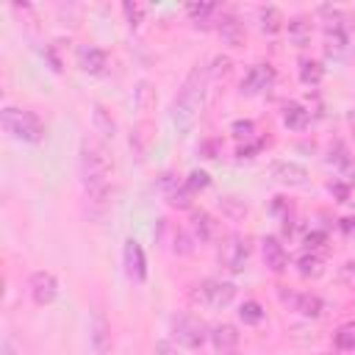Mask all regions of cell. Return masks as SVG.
Returning a JSON list of instances; mask_svg holds the SVG:
<instances>
[{
  "mask_svg": "<svg viewBox=\"0 0 355 355\" xmlns=\"http://www.w3.org/2000/svg\"><path fill=\"white\" fill-rule=\"evenodd\" d=\"M205 89H208V67H191L183 78L175 100H172V122L180 133H189L194 122L200 119V111L205 105Z\"/></svg>",
  "mask_w": 355,
  "mask_h": 355,
  "instance_id": "cell-1",
  "label": "cell"
},
{
  "mask_svg": "<svg viewBox=\"0 0 355 355\" xmlns=\"http://www.w3.org/2000/svg\"><path fill=\"white\" fill-rule=\"evenodd\" d=\"M80 183L89 200L105 202L111 191V161L105 155V147L89 136L80 141Z\"/></svg>",
  "mask_w": 355,
  "mask_h": 355,
  "instance_id": "cell-2",
  "label": "cell"
},
{
  "mask_svg": "<svg viewBox=\"0 0 355 355\" xmlns=\"http://www.w3.org/2000/svg\"><path fill=\"white\" fill-rule=\"evenodd\" d=\"M0 125L8 136H14L19 141H28V144H39L44 139V122L39 119L36 111H28V108L6 105L0 111Z\"/></svg>",
  "mask_w": 355,
  "mask_h": 355,
  "instance_id": "cell-3",
  "label": "cell"
},
{
  "mask_svg": "<svg viewBox=\"0 0 355 355\" xmlns=\"http://www.w3.org/2000/svg\"><path fill=\"white\" fill-rule=\"evenodd\" d=\"M172 336H175V341H178L180 347H186V349H197V347L205 344V338H211L208 324H205L200 316H194V313H180V316H175V319H172Z\"/></svg>",
  "mask_w": 355,
  "mask_h": 355,
  "instance_id": "cell-4",
  "label": "cell"
},
{
  "mask_svg": "<svg viewBox=\"0 0 355 355\" xmlns=\"http://www.w3.org/2000/svg\"><path fill=\"white\" fill-rule=\"evenodd\" d=\"M247 258H250V239H247V236L230 233V236H225V239L219 241V263H222L227 272L239 275V272L244 269Z\"/></svg>",
  "mask_w": 355,
  "mask_h": 355,
  "instance_id": "cell-5",
  "label": "cell"
},
{
  "mask_svg": "<svg viewBox=\"0 0 355 355\" xmlns=\"http://www.w3.org/2000/svg\"><path fill=\"white\" fill-rule=\"evenodd\" d=\"M277 297H280V302H283L288 311H294V313H300V316H311V319H316V316L322 313V308H324L322 297H316V294H311V291L280 288Z\"/></svg>",
  "mask_w": 355,
  "mask_h": 355,
  "instance_id": "cell-6",
  "label": "cell"
},
{
  "mask_svg": "<svg viewBox=\"0 0 355 355\" xmlns=\"http://www.w3.org/2000/svg\"><path fill=\"white\" fill-rule=\"evenodd\" d=\"M236 297V286L230 280H219V277H208L200 286V300L211 308H227Z\"/></svg>",
  "mask_w": 355,
  "mask_h": 355,
  "instance_id": "cell-7",
  "label": "cell"
},
{
  "mask_svg": "<svg viewBox=\"0 0 355 355\" xmlns=\"http://www.w3.org/2000/svg\"><path fill=\"white\" fill-rule=\"evenodd\" d=\"M275 83V67L272 64H266V61H261V64H252L250 69H247V75L241 78V94H261V92H266L269 86Z\"/></svg>",
  "mask_w": 355,
  "mask_h": 355,
  "instance_id": "cell-8",
  "label": "cell"
},
{
  "mask_svg": "<svg viewBox=\"0 0 355 355\" xmlns=\"http://www.w3.org/2000/svg\"><path fill=\"white\" fill-rule=\"evenodd\" d=\"M122 263H125V275L133 283H144L147 280V258H144V250H141V244L136 239H128L125 241Z\"/></svg>",
  "mask_w": 355,
  "mask_h": 355,
  "instance_id": "cell-9",
  "label": "cell"
},
{
  "mask_svg": "<svg viewBox=\"0 0 355 355\" xmlns=\"http://www.w3.org/2000/svg\"><path fill=\"white\" fill-rule=\"evenodd\" d=\"M28 291H31V300L36 305H50L55 297H58V280L53 272H33L31 280H28Z\"/></svg>",
  "mask_w": 355,
  "mask_h": 355,
  "instance_id": "cell-10",
  "label": "cell"
},
{
  "mask_svg": "<svg viewBox=\"0 0 355 355\" xmlns=\"http://www.w3.org/2000/svg\"><path fill=\"white\" fill-rule=\"evenodd\" d=\"M272 178L277 180V183H283V186H294V189H300V186H305L308 183V169L302 166V164H297V161H275L272 164Z\"/></svg>",
  "mask_w": 355,
  "mask_h": 355,
  "instance_id": "cell-11",
  "label": "cell"
},
{
  "mask_svg": "<svg viewBox=\"0 0 355 355\" xmlns=\"http://www.w3.org/2000/svg\"><path fill=\"white\" fill-rule=\"evenodd\" d=\"M261 255H263L266 269H272V272H277V275L288 266V252H286V247L280 244L277 236H266V239L261 241Z\"/></svg>",
  "mask_w": 355,
  "mask_h": 355,
  "instance_id": "cell-12",
  "label": "cell"
},
{
  "mask_svg": "<svg viewBox=\"0 0 355 355\" xmlns=\"http://www.w3.org/2000/svg\"><path fill=\"white\" fill-rule=\"evenodd\" d=\"M105 64H108V55H105L103 47H94V44H83V47H78V67H80L83 72H89V75H100V72L105 69Z\"/></svg>",
  "mask_w": 355,
  "mask_h": 355,
  "instance_id": "cell-13",
  "label": "cell"
},
{
  "mask_svg": "<svg viewBox=\"0 0 355 355\" xmlns=\"http://www.w3.org/2000/svg\"><path fill=\"white\" fill-rule=\"evenodd\" d=\"M111 347H114V341H111V324H108V319L103 313H94L92 316V349L97 355H108Z\"/></svg>",
  "mask_w": 355,
  "mask_h": 355,
  "instance_id": "cell-14",
  "label": "cell"
},
{
  "mask_svg": "<svg viewBox=\"0 0 355 355\" xmlns=\"http://www.w3.org/2000/svg\"><path fill=\"white\" fill-rule=\"evenodd\" d=\"M191 230H194V236L200 239V241H216L219 239V222L208 214V211H191Z\"/></svg>",
  "mask_w": 355,
  "mask_h": 355,
  "instance_id": "cell-15",
  "label": "cell"
},
{
  "mask_svg": "<svg viewBox=\"0 0 355 355\" xmlns=\"http://www.w3.org/2000/svg\"><path fill=\"white\" fill-rule=\"evenodd\" d=\"M216 31H219L222 42H225V44H230V47H241V44H244V39H247L244 25H241L233 14H222V19H219Z\"/></svg>",
  "mask_w": 355,
  "mask_h": 355,
  "instance_id": "cell-16",
  "label": "cell"
},
{
  "mask_svg": "<svg viewBox=\"0 0 355 355\" xmlns=\"http://www.w3.org/2000/svg\"><path fill=\"white\" fill-rule=\"evenodd\" d=\"M239 338H241L239 330H236L233 324H227V322L211 327V341H214V347H216L219 355H222V352H233V349L239 347Z\"/></svg>",
  "mask_w": 355,
  "mask_h": 355,
  "instance_id": "cell-17",
  "label": "cell"
},
{
  "mask_svg": "<svg viewBox=\"0 0 355 355\" xmlns=\"http://www.w3.org/2000/svg\"><path fill=\"white\" fill-rule=\"evenodd\" d=\"M308 122H311V114H308L305 105H300V103H286L283 105V125L288 130H305Z\"/></svg>",
  "mask_w": 355,
  "mask_h": 355,
  "instance_id": "cell-18",
  "label": "cell"
},
{
  "mask_svg": "<svg viewBox=\"0 0 355 355\" xmlns=\"http://www.w3.org/2000/svg\"><path fill=\"white\" fill-rule=\"evenodd\" d=\"M258 22H261V31L263 33H280L283 31V25H286V19H283V14H280V8L277 6H263L261 11H258Z\"/></svg>",
  "mask_w": 355,
  "mask_h": 355,
  "instance_id": "cell-19",
  "label": "cell"
},
{
  "mask_svg": "<svg viewBox=\"0 0 355 355\" xmlns=\"http://www.w3.org/2000/svg\"><path fill=\"white\" fill-rule=\"evenodd\" d=\"M322 78H324L322 61H316V58H302L300 61V80L305 86H316V83H322Z\"/></svg>",
  "mask_w": 355,
  "mask_h": 355,
  "instance_id": "cell-20",
  "label": "cell"
},
{
  "mask_svg": "<svg viewBox=\"0 0 355 355\" xmlns=\"http://www.w3.org/2000/svg\"><path fill=\"white\" fill-rule=\"evenodd\" d=\"M288 39L297 44V47H305L311 42V22L305 17H294L288 19Z\"/></svg>",
  "mask_w": 355,
  "mask_h": 355,
  "instance_id": "cell-21",
  "label": "cell"
},
{
  "mask_svg": "<svg viewBox=\"0 0 355 355\" xmlns=\"http://www.w3.org/2000/svg\"><path fill=\"white\" fill-rule=\"evenodd\" d=\"M347 47V28H324V50L330 55H341Z\"/></svg>",
  "mask_w": 355,
  "mask_h": 355,
  "instance_id": "cell-22",
  "label": "cell"
},
{
  "mask_svg": "<svg viewBox=\"0 0 355 355\" xmlns=\"http://www.w3.org/2000/svg\"><path fill=\"white\" fill-rule=\"evenodd\" d=\"M297 272L302 277H319L324 272V261L322 255H313V252H305L300 261H297Z\"/></svg>",
  "mask_w": 355,
  "mask_h": 355,
  "instance_id": "cell-23",
  "label": "cell"
},
{
  "mask_svg": "<svg viewBox=\"0 0 355 355\" xmlns=\"http://www.w3.org/2000/svg\"><path fill=\"white\" fill-rule=\"evenodd\" d=\"M263 316H266V311H263V305L255 302V300H247V302L239 305V319H241L244 324H261Z\"/></svg>",
  "mask_w": 355,
  "mask_h": 355,
  "instance_id": "cell-24",
  "label": "cell"
},
{
  "mask_svg": "<svg viewBox=\"0 0 355 355\" xmlns=\"http://www.w3.org/2000/svg\"><path fill=\"white\" fill-rule=\"evenodd\" d=\"M333 341L338 349H349L355 352V322H344L336 333H333Z\"/></svg>",
  "mask_w": 355,
  "mask_h": 355,
  "instance_id": "cell-25",
  "label": "cell"
},
{
  "mask_svg": "<svg viewBox=\"0 0 355 355\" xmlns=\"http://www.w3.org/2000/svg\"><path fill=\"white\" fill-rule=\"evenodd\" d=\"M186 14H189L197 25H208V19L216 14V6H214V3H189V6H186Z\"/></svg>",
  "mask_w": 355,
  "mask_h": 355,
  "instance_id": "cell-26",
  "label": "cell"
},
{
  "mask_svg": "<svg viewBox=\"0 0 355 355\" xmlns=\"http://www.w3.org/2000/svg\"><path fill=\"white\" fill-rule=\"evenodd\" d=\"M219 208H222V214L230 216V219L247 216V205H244V200H239V197H219Z\"/></svg>",
  "mask_w": 355,
  "mask_h": 355,
  "instance_id": "cell-27",
  "label": "cell"
},
{
  "mask_svg": "<svg viewBox=\"0 0 355 355\" xmlns=\"http://www.w3.org/2000/svg\"><path fill=\"white\" fill-rule=\"evenodd\" d=\"M183 183H186V189H189V191H194V194H197V191H202V189H208V186H211V175H208V172H202V169H194V172H189V178H186Z\"/></svg>",
  "mask_w": 355,
  "mask_h": 355,
  "instance_id": "cell-28",
  "label": "cell"
},
{
  "mask_svg": "<svg viewBox=\"0 0 355 355\" xmlns=\"http://www.w3.org/2000/svg\"><path fill=\"white\" fill-rule=\"evenodd\" d=\"M166 200H169V205H172V208H191L194 191H189V189H186V183H183V186H178L172 194H166Z\"/></svg>",
  "mask_w": 355,
  "mask_h": 355,
  "instance_id": "cell-29",
  "label": "cell"
},
{
  "mask_svg": "<svg viewBox=\"0 0 355 355\" xmlns=\"http://www.w3.org/2000/svg\"><path fill=\"white\" fill-rule=\"evenodd\" d=\"M305 247H308V252L322 255V252L327 250V233H324V230H311V233L305 236Z\"/></svg>",
  "mask_w": 355,
  "mask_h": 355,
  "instance_id": "cell-30",
  "label": "cell"
},
{
  "mask_svg": "<svg viewBox=\"0 0 355 355\" xmlns=\"http://www.w3.org/2000/svg\"><path fill=\"white\" fill-rule=\"evenodd\" d=\"M122 11H125V17H128V25L130 28H139V22L144 19V6L141 3H122Z\"/></svg>",
  "mask_w": 355,
  "mask_h": 355,
  "instance_id": "cell-31",
  "label": "cell"
},
{
  "mask_svg": "<svg viewBox=\"0 0 355 355\" xmlns=\"http://www.w3.org/2000/svg\"><path fill=\"white\" fill-rule=\"evenodd\" d=\"M133 103H136L141 111H147V108L153 105V89H150V83H139V86L133 89Z\"/></svg>",
  "mask_w": 355,
  "mask_h": 355,
  "instance_id": "cell-32",
  "label": "cell"
},
{
  "mask_svg": "<svg viewBox=\"0 0 355 355\" xmlns=\"http://www.w3.org/2000/svg\"><path fill=\"white\" fill-rule=\"evenodd\" d=\"M230 133L239 136V139H252L255 136V125H252V119H236L230 125Z\"/></svg>",
  "mask_w": 355,
  "mask_h": 355,
  "instance_id": "cell-33",
  "label": "cell"
},
{
  "mask_svg": "<svg viewBox=\"0 0 355 355\" xmlns=\"http://www.w3.org/2000/svg\"><path fill=\"white\" fill-rule=\"evenodd\" d=\"M230 67H233V64H230L227 55H216V58L211 61V67H208V78H211V75H227Z\"/></svg>",
  "mask_w": 355,
  "mask_h": 355,
  "instance_id": "cell-34",
  "label": "cell"
},
{
  "mask_svg": "<svg viewBox=\"0 0 355 355\" xmlns=\"http://www.w3.org/2000/svg\"><path fill=\"white\" fill-rule=\"evenodd\" d=\"M94 122L103 128V136H114V119H108V116H105V111H103L100 105L94 108Z\"/></svg>",
  "mask_w": 355,
  "mask_h": 355,
  "instance_id": "cell-35",
  "label": "cell"
},
{
  "mask_svg": "<svg viewBox=\"0 0 355 355\" xmlns=\"http://www.w3.org/2000/svg\"><path fill=\"white\" fill-rule=\"evenodd\" d=\"M158 186H161V191H166V194H172L178 186H183L180 180H178V175L175 172H164L161 175V180H158Z\"/></svg>",
  "mask_w": 355,
  "mask_h": 355,
  "instance_id": "cell-36",
  "label": "cell"
},
{
  "mask_svg": "<svg viewBox=\"0 0 355 355\" xmlns=\"http://www.w3.org/2000/svg\"><path fill=\"white\" fill-rule=\"evenodd\" d=\"M263 144H266V139H258V141L241 144V147H239V158H252V155H255V153H258V150H261Z\"/></svg>",
  "mask_w": 355,
  "mask_h": 355,
  "instance_id": "cell-37",
  "label": "cell"
},
{
  "mask_svg": "<svg viewBox=\"0 0 355 355\" xmlns=\"http://www.w3.org/2000/svg\"><path fill=\"white\" fill-rule=\"evenodd\" d=\"M155 355H178V349H175L172 341H158L155 344Z\"/></svg>",
  "mask_w": 355,
  "mask_h": 355,
  "instance_id": "cell-38",
  "label": "cell"
},
{
  "mask_svg": "<svg viewBox=\"0 0 355 355\" xmlns=\"http://www.w3.org/2000/svg\"><path fill=\"white\" fill-rule=\"evenodd\" d=\"M327 189H330V191H333L338 200H347V194H349V186H344V183H330Z\"/></svg>",
  "mask_w": 355,
  "mask_h": 355,
  "instance_id": "cell-39",
  "label": "cell"
},
{
  "mask_svg": "<svg viewBox=\"0 0 355 355\" xmlns=\"http://www.w3.org/2000/svg\"><path fill=\"white\" fill-rule=\"evenodd\" d=\"M3 355H14V344H11V338L3 341Z\"/></svg>",
  "mask_w": 355,
  "mask_h": 355,
  "instance_id": "cell-40",
  "label": "cell"
},
{
  "mask_svg": "<svg viewBox=\"0 0 355 355\" xmlns=\"http://www.w3.org/2000/svg\"><path fill=\"white\" fill-rule=\"evenodd\" d=\"M222 355H236V352H222Z\"/></svg>",
  "mask_w": 355,
  "mask_h": 355,
  "instance_id": "cell-41",
  "label": "cell"
},
{
  "mask_svg": "<svg viewBox=\"0 0 355 355\" xmlns=\"http://www.w3.org/2000/svg\"><path fill=\"white\" fill-rule=\"evenodd\" d=\"M322 355H330V352H322Z\"/></svg>",
  "mask_w": 355,
  "mask_h": 355,
  "instance_id": "cell-42",
  "label": "cell"
}]
</instances>
